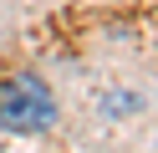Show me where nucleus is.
<instances>
[{
  "label": "nucleus",
  "instance_id": "f257e3e1",
  "mask_svg": "<svg viewBox=\"0 0 158 153\" xmlns=\"http://www.w3.org/2000/svg\"><path fill=\"white\" fill-rule=\"evenodd\" d=\"M56 122V97L46 92V82H36L31 71L0 82V128L10 133H46Z\"/></svg>",
  "mask_w": 158,
  "mask_h": 153
}]
</instances>
